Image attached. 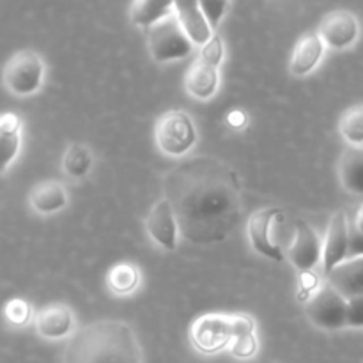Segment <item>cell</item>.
Here are the masks:
<instances>
[{"label":"cell","instance_id":"6da1fadb","mask_svg":"<svg viewBox=\"0 0 363 363\" xmlns=\"http://www.w3.org/2000/svg\"><path fill=\"white\" fill-rule=\"evenodd\" d=\"M163 191L181 236L195 245L222 243L243 216L240 177L213 156L177 163L163 179Z\"/></svg>","mask_w":363,"mask_h":363},{"label":"cell","instance_id":"7a4b0ae2","mask_svg":"<svg viewBox=\"0 0 363 363\" xmlns=\"http://www.w3.org/2000/svg\"><path fill=\"white\" fill-rule=\"evenodd\" d=\"M62 363H144V353L128 323L101 319L71 335Z\"/></svg>","mask_w":363,"mask_h":363},{"label":"cell","instance_id":"3957f363","mask_svg":"<svg viewBox=\"0 0 363 363\" xmlns=\"http://www.w3.org/2000/svg\"><path fill=\"white\" fill-rule=\"evenodd\" d=\"M147 45L156 62L183 59L194 52L195 46L176 13L169 14L147 28Z\"/></svg>","mask_w":363,"mask_h":363},{"label":"cell","instance_id":"277c9868","mask_svg":"<svg viewBox=\"0 0 363 363\" xmlns=\"http://www.w3.org/2000/svg\"><path fill=\"white\" fill-rule=\"evenodd\" d=\"M308 321L321 330H340L347 326V300L326 280L307 301Z\"/></svg>","mask_w":363,"mask_h":363},{"label":"cell","instance_id":"5b68a950","mask_svg":"<svg viewBox=\"0 0 363 363\" xmlns=\"http://www.w3.org/2000/svg\"><path fill=\"white\" fill-rule=\"evenodd\" d=\"M156 144L169 156H183L197 142L194 121L183 110H170L156 124Z\"/></svg>","mask_w":363,"mask_h":363},{"label":"cell","instance_id":"8992f818","mask_svg":"<svg viewBox=\"0 0 363 363\" xmlns=\"http://www.w3.org/2000/svg\"><path fill=\"white\" fill-rule=\"evenodd\" d=\"M45 78V62L32 50L16 52L4 67V84L13 94L30 96L39 91Z\"/></svg>","mask_w":363,"mask_h":363},{"label":"cell","instance_id":"52a82bcc","mask_svg":"<svg viewBox=\"0 0 363 363\" xmlns=\"http://www.w3.org/2000/svg\"><path fill=\"white\" fill-rule=\"evenodd\" d=\"M190 337L195 350L201 353H220L233 344V323L230 318L222 314L201 315L191 325Z\"/></svg>","mask_w":363,"mask_h":363},{"label":"cell","instance_id":"ba28073f","mask_svg":"<svg viewBox=\"0 0 363 363\" xmlns=\"http://www.w3.org/2000/svg\"><path fill=\"white\" fill-rule=\"evenodd\" d=\"M284 215L279 208H264L255 211L250 216L247 225L248 240L254 250L262 254L272 261H284V252L273 240V229L279 222H282Z\"/></svg>","mask_w":363,"mask_h":363},{"label":"cell","instance_id":"9c48e42d","mask_svg":"<svg viewBox=\"0 0 363 363\" xmlns=\"http://www.w3.org/2000/svg\"><path fill=\"white\" fill-rule=\"evenodd\" d=\"M287 257L301 273L312 272L323 259V241L305 220L296 222V234L287 248Z\"/></svg>","mask_w":363,"mask_h":363},{"label":"cell","instance_id":"30bf717a","mask_svg":"<svg viewBox=\"0 0 363 363\" xmlns=\"http://www.w3.org/2000/svg\"><path fill=\"white\" fill-rule=\"evenodd\" d=\"M318 34L330 48L344 50L357 41L360 34V25H358L357 16L350 11H333L323 18Z\"/></svg>","mask_w":363,"mask_h":363},{"label":"cell","instance_id":"8fae6325","mask_svg":"<svg viewBox=\"0 0 363 363\" xmlns=\"http://www.w3.org/2000/svg\"><path fill=\"white\" fill-rule=\"evenodd\" d=\"M350 255V222L346 211H337L330 220L326 240L323 243V266L328 275L335 266L344 262Z\"/></svg>","mask_w":363,"mask_h":363},{"label":"cell","instance_id":"7c38bea8","mask_svg":"<svg viewBox=\"0 0 363 363\" xmlns=\"http://www.w3.org/2000/svg\"><path fill=\"white\" fill-rule=\"evenodd\" d=\"M145 229H147L151 240L158 243L160 247L165 248V250H176L179 227H177L172 206L169 204L167 199H162L152 206L147 218H145Z\"/></svg>","mask_w":363,"mask_h":363},{"label":"cell","instance_id":"4fadbf2b","mask_svg":"<svg viewBox=\"0 0 363 363\" xmlns=\"http://www.w3.org/2000/svg\"><path fill=\"white\" fill-rule=\"evenodd\" d=\"M174 13L177 14L181 25L190 35L194 45L204 46L215 35L211 25L208 23L204 13H202L201 0H176Z\"/></svg>","mask_w":363,"mask_h":363},{"label":"cell","instance_id":"5bb4252c","mask_svg":"<svg viewBox=\"0 0 363 363\" xmlns=\"http://www.w3.org/2000/svg\"><path fill=\"white\" fill-rule=\"evenodd\" d=\"M74 325L73 312L66 305H48L35 315L34 326L45 339H64L71 333Z\"/></svg>","mask_w":363,"mask_h":363},{"label":"cell","instance_id":"9a60e30c","mask_svg":"<svg viewBox=\"0 0 363 363\" xmlns=\"http://www.w3.org/2000/svg\"><path fill=\"white\" fill-rule=\"evenodd\" d=\"M323 53H325V43L318 32H307L301 35L300 41L296 43L291 55V73L294 77H305L312 73L321 62Z\"/></svg>","mask_w":363,"mask_h":363},{"label":"cell","instance_id":"2e32d148","mask_svg":"<svg viewBox=\"0 0 363 363\" xmlns=\"http://www.w3.org/2000/svg\"><path fill=\"white\" fill-rule=\"evenodd\" d=\"M326 277H328L326 280L347 301L363 296V255L362 257L346 259L339 266H335Z\"/></svg>","mask_w":363,"mask_h":363},{"label":"cell","instance_id":"e0dca14e","mask_svg":"<svg viewBox=\"0 0 363 363\" xmlns=\"http://www.w3.org/2000/svg\"><path fill=\"white\" fill-rule=\"evenodd\" d=\"M218 84V67L211 66L201 59L191 64L186 77H184V87H186L188 94L197 99H209L211 96H215Z\"/></svg>","mask_w":363,"mask_h":363},{"label":"cell","instance_id":"ac0fdd59","mask_svg":"<svg viewBox=\"0 0 363 363\" xmlns=\"http://www.w3.org/2000/svg\"><path fill=\"white\" fill-rule=\"evenodd\" d=\"M233 323V344L230 353L233 357L247 360L252 358L259 350L257 337H255V321L247 314L230 315Z\"/></svg>","mask_w":363,"mask_h":363},{"label":"cell","instance_id":"d6986e66","mask_svg":"<svg viewBox=\"0 0 363 363\" xmlns=\"http://www.w3.org/2000/svg\"><path fill=\"white\" fill-rule=\"evenodd\" d=\"M339 177L347 191L363 195V147L350 145L339 160Z\"/></svg>","mask_w":363,"mask_h":363},{"label":"cell","instance_id":"ffe728a7","mask_svg":"<svg viewBox=\"0 0 363 363\" xmlns=\"http://www.w3.org/2000/svg\"><path fill=\"white\" fill-rule=\"evenodd\" d=\"M30 206L38 213L50 215L57 213L67 206V194L66 188L59 181H45L39 183L30 194Z\"/></svg>","mask_w":363,"mask_h":363},{"label":"cell","instance_id":"44dd1931","mask_svg":"<svg viewBox=\"0 0 363 363\" xmlns=\"http://www.w3.org/2000/svg\"><path fill=\"white\" fill-rule=\"evenodd\" d=\"M21 121L16 113H4L0 119V144H2V170H7L21 144Z\"/></svg>","mask_w":363,"mask_h":363},{"label":"cell","instance_id":"7402d4cb","mask_svg":"<svg viewBox=\"0 0 363 363\" xmlns=\"http://www.w3.org/2000/svg\"><path fill=\"white\" fill-rule=\"evenodd\" d=\"M176 0H135L131 7V21L138 27L149 28L174 13Z\"/></svg>","mask_w":363,"mask_h":363},{"label":"cell","instance_id":"603a6c76","mask_svg":"<svg viewBox=\"0 0 363 363\" xmlns=\"http://www.w3.org/2000/svg\"><path fill=\"white\" fill-rule=\"evenodd\" d=\"M106 282H108L112 293L126 296V294L133 293L140 284V272L131 262H119V264L112 266L108 277H106Z\"/></svg>","mask_w":363,"mask_h":363},{"label":"cell","instance_id":"cb8c5ba5","mask_svg":"<svg viewBox=\"0 0 363 363\" xmlns=\"http://www.w3.org/2000/svg\"><path fill=\"white\" fill-rule=\"evenodd\" d=\"M92 167V155L89 147L82 144H71L66 149L62 158V169L66 176L73 177V179H80L91 172Z\"/></svg>","mask_w":363,"mask_h":363},{"label":"cell","instance_id":"d4e9b609","mask_svg":"<svg viewBox=\"0 0 363 363\" xmlns=\"http://www.w3.org/2000/svg\"><path fill=\"white\" fill-rule=\"evenodd\" d=\"M339 130L351 145L363 144V105L351 106L340 117Z\"/></svg>","mask_w":363,"mask_h":363},{"label":"cell","instance_id":"484cf974","mask_svg":"<svg viewBox=\"0 0 363 363\" xmlns=\"http://www.w3.org/2000/svg\"><path fill=\"white\" fill-rule=\"evenodd\" d=\"M7 321L14 326H25L32 319V307L21 298H13L7 301L6 308H4Z\"/></svg>","mask_w":363,"mask_h":363},{"label":"cell","instance_id":"4316f807","mask_svg":"<svg viewBox=\"0 0 363 363\" xmlns=\"http://www.w3.org/2000/svg\"><path fill=\"white\" fill-rule=\"evenodd\" d=\"M227 6H229V0H201L202 13H204L206 20L211 25V28L215 30L218 27L220 20L225 14Z\"/></svg>","mask_w":363,"mask_h":363},{"label":"cell","instance_id":"83f0119b","mask_svg":"<svg viewBox=\"0 0 363 363\" xmlns=\"http://www.w3.org/2000/svg\"><path fill=\"white\" fill-rule=\"evenodd\" d=\"M201 60H204V62L211 64V66L218 67L220 64H222L223 60V43H222V38L220 35H213L211 39H209L208 43H206L204 46H202L201 50V57H199Z\"/></svg>","mask_w":363,"mask_h":363},{"label":"cell","instance_id":"f1b7e54d","mask_svg":"<svg viewBox=\"0 0 363 363\" xmlns=\"http://www.w3.org/2000/svg\"><path fill=\"white\" fill-rule=\"evenodd\" d=\"M347 326L363 328V296L347 301Z\"/></svg>","mask_w":363,"mask_h":363},{"label":"cell","instance_id":"f546056e","mask_svg":"<svg viewBox=\"0 0 363 363\" xmlns=\"http://www.w3.org/2000/svg\"><path fill=\"white\" fill-rule=\"evenodd\" d=\"M363 255V236L358 233L354 223H350V255L347 259L362 257Z\"/></svg>","mask_w":363,"mask_h":363},{"label":"cell","instance_id":"4dcf8cb0","mask_svg":"<svg viewBox=\"0 0 363 363\" xmlns=\"http://www.w3.org/2000/svg\"><path fill=\"white\" fill-rule=\"evenodd\" d=\"M353 223H354V227L358 229V233H360L363 236V204L360 206V208H358L357 215H354V222Z\"/></svg>","mask_w":363,"mask_h":363}]
</instances>
